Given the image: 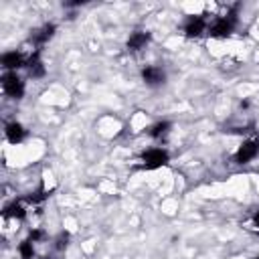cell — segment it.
Wrapping results in <instances>:
<instances>
[{"mask_svg": "<svg viewBox=\"0 0 259 259\" xmlns=\"http://www.w3.org/2000/svg\"><path fill=\"white\" fill-rule=\"evenodd\" d=\"M204 30H206V16H204V14L190 16V18L184 22V34H186L188 38H196V36H200Z\"/></svg>", "mask_w": 259, "mask_h": 259, "instance_id": "cell-5", "label": "cell"}, {"mask_svg": "<svg viewBox=\"0 0 259 259\" xmlns=\"http://www.w3.org/2000/svg\"><path fill=\"white\" fill-rule=\"evenodd\" d=\"M42 259H51V257H42Z\"/></svg>", "mask_w": 259, "mask_h": 259, "instance_id": "cell-19", "label": "cell"}, {"mask_svg": "<svg viewBox=\"0 0 259 259\" xmlns=\"http://www.w3.org/2000/svg\"><path fill=\"white\" fill-rule=\"evenodd\" d=\"M2 217H4V219H18V221H22V219L26 217V210H24V206H22L20 200H12L10 204L4 206Z\"/></svg>", "mask_w": 259, "mask_h": 259, "instance_id": "cell-12", "label": "cell"}, {"mask_svg": "<svg viewBox=\"0 0 259 259\" xmlns=\"http://www.w3.org/2000/svg\"><path fill=\"white\" fill-rule=\"evenodd\" d=\"M18 253H20V259H32L34 257V247H32V241H22L18 245Z\"/></svg>", "mask_w": 259, "mask_h": 259, "instance_id": "cell-15", "label": "cell"}, {"mask_svg": "<svg viewBox=\"0 0 259 259\" xmlns=\"http://www.w3.org/2000/svg\"><path fill=\"white\" fill-rule=\"evenodd\" d=\"M26 69H28V77H32V79H40V77H45L47 69H45V63L40 61V49H36V51L28 57V61H26Z\"/></svg>", "mask_w": 259, "mask_h": 259, "instance_id": "cell-10", "label": "cell"}, {"mask_svg": "<svg viewBox=\"0 0 259 259\" xmlns=\"http://www.w3.org/2000/svg\"><path fill=\"white\" fill-rule=\"evenodd\" d=\"M142 79H144L146 85L156 87V85H162V83L166 81V73H164V69L158 67V65H148V67L142 69Z\"/></svg>", "mask_w": 259, "mask_h": 259, "instance_id": "cell-7", "label": "cell"}, {"mask_svg": "<svg viewBox=\"0 0 259 259\" xmlns=\"http://www.w3.org/2000/svg\"><path fill=\"white\" fill-rule=\"evenodd\" d=\"M69 239H71V237H69V233H67V231L59 233V237L55 239V247H57L59 251H61V249H65V247L69 245Z\"/></svg>", "mask_w": 259, "mask_h": 259, "instance_id": "cell-16", "label": "cell"}, {"mask_svg": "<svg viewBox=\"0 0 259 259\" xmlns=\"http://www.w3.org/2000/svg\"><path fill=\"white\" fill-rule=\"evenodd\" d=\"M257 154H259V138H251V140H245L237 148L233 160H235V164H249Z\"/></svg>", "mask_w": 259, "mask_h": 259, "instance_id": "cell-4", "label": "cell"}, {"mask_svg": "<svg viewBox=\"0 0 259 259\" xmlns=\"http://www.w3.org/2000/svg\"><path fill=\"white\" fill-rule=\"evenodd\" d=\"M51 192H53V190H42V188H40V190H36V192H30L28 196H24V200L30 202V204H40L42 200H47V198L51 196Z\"/></svg>", "mask_w": 259, "mask_h": 259, "instance_id": "cell-14", "label": "cell"}, {"mask_svg": "<svg viewBox=\"0 0 259 259\" xmlns=\"http://www.w3.org/2000/svg\"><path fill=\"white\" fill-rule=\"evenodd\" d=\"M150 40H152V34H150L148 30H136V32H132V34H130V38H127L125 47H127V51H130V53H138V51L146 49Z\"/></svg>", "mask_w": 259, "mask_h": 259, "instance_id": "cell-8", "label": "cell"}, {"mask_svg": "<svg viewBox=\"0 0 259 259\" xmlns=\"http://www.w3.org/2000/svg\"><path fill=\"white\" fill-rule=\"evenodd\" d=\"M253 225H255V227L259 229V210H257V212L253 214Z\"/></svg>", "mask_w": 259, "mask_h": 259, "instance_id": "cell-18", "label": "cell"}, {"mask_svg": "<svg viewBox=\"0 0 259 259\" xmlns=\"http://www.w3.org/2000/svg\"><path fill=\"white\" fill-rule=\"evenodd\" d=\"M4 136H6V140H8L10 144H20V142L26 138V130H24L22 123L10 121V123H6V127H4Z\"/></svg>", "mask_w": 259, "mask_h": 259, "instance_id": "cell-11", "label": "cell"}, {"mask_svg": "<svg viewBox=\"0 0 259 259\" xmlns=\"http://www.w3.org/2000/svg\"><path fill=\"white\" fill-rule=\"evenodd\" d=\"M253 259H259V257H253Z\"/></svg>", "mask_w": 259, "mask_h": 259, "instance_id": "cell-20", "label": "cell"}, {"mask_svg": "<svg viewBox=\"0 0 259 259\" xmlns=\"http://www.w3.org/2000/svg\"><path fill=\"white\" fill-rule=\"evenodd\" d=\"M170 130H172V123L164 119V121H156V123L148 130V134H150V138H154V140H162V138L168 136Z\"/></svg>", "mask_w": 259, "mask_h": 259, "instance_id": "cell-13", "label": "cell"}, {"mask_svg": "<svg viewBox=\"0 0 259 259\" xmlns=\"http://www.w3.org/2000/svg\"><path fill=\"white\" fill-rule=\"evenodd\" d=\"M170 162V154L164 148H150L142 154V168L144 170H156Z\"/></svg>", "mask_w": 259, "mask_h": 259, "instance_id": "cell-2", "label": "cell"}, {"mask_svg": "<svg viewBox=\"0 0 259 259\" xmlns=\"http://www.w3.org/2000/svg\"><path fill=\"white\" fill-rule=\"evenodd\" d=\"M55 30H57V26H55L53 22H47V24H42L40 28L32 30V34H30V42H34V45L40 49L42 45H47V42L53 38Z\"/></svg>", "mask_w": 259, "mask_h": 259, "instance_id": "cell-9", "label": "cell"}, {"mask_svg": "<svg viewBox=\"0 0 259 259\" xmlns=\"http://www.w3.org/2000/svg\"><path fill=\"white\" fill-rule=\"evenodd\" d=\"M239 8H241V4H233L231 10H229L225 16H217V18L208 24V34H210L212 38H227V36L235 30L237 16H239Z\"/></svg>", "mask_w": 259, "mask_h": 259, "instance_id": "cell-1", "label": "cell"}, {"mask_svg": "<svg viewBox=\"0 0 259 259\" xmlns=\"http://www.w3.org/2000/svg\"><path fill=\"white\" fill-rule=\"evenodd\" d=\"M26 57L20 53V51H10V53H4L2 55V69H6L8 73H16V69L20 67H26Z\"/></svg>", "mask_w": 259, "mask_h": 259, "instance_id": "cell-6", "label": "cell"}, {"mask_svg": "<svg viewBox=\"0 0 259 259\" xmlns=\"http://www.w3.org/2000/svg\"><path fill=\"white\" fill-rule=\"evenodd\" d=\"M47 235H45V231L42 229H32L30 233H28V241H32V243H38V241H42Z\"/></svg>", "mask_w": 259, "mask_h": 259, "instance_id": "cell-17", "label": "cell"}, {"mask_svg": "<svg viewBox=\"0 0 259 259\" xmlns=\"http://www.w3.org/2000/svg\"><path fill=\"white\" fill-rule=\"evenodd\" d=\"M0 81H2V91L10 99H22V95H24V81L16 73H8L6 71Z\"/></svg>", "mask_w": 259, "mask_h": 259, "instance_id": "cell-3", "label": "cell"}]
</instances>
